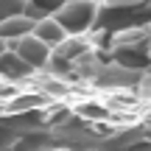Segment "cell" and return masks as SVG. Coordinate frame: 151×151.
<instances>
[{"instance_id": "3957f363", "label": "cell", "mask_w": 151, "mask_h": 151, "mask_svg": "<svg viewBox=\"0 0 151 151\" xmlns=\"http://www.w3.org/2000/svg\"><path fill=\"white\" fill-rule=\"evenodd\" d=\"M34 76H37V70H34L31 65H25V62H22L11 48L6 50L3 56H0V78H3L6 84L22 87V84H28Z\"/></svg>"}, {"instance_id": "5b68a950", "label": "cell", "mask_w": 151, "mask_h": 151, "mask_svg": "<svg viewBox=\"0 0 151 151\" xmlns=\"http://www.w3.org/2000/svg\"><path fill=\"white\" fill-rule=\"evenodd\" d=\"M34 37L42 39V42L53 50L67 39V31L56 22V17H42V20H37V25H34Z\"/></svg>"}, {"instance_id": "277c9868", "label": "cell", "mask_w": 151, "mask_h": 151, "mask_svg": "<svg viewBox=\"0 0 151 151\" xmlns=\"http://www.w3.org/2000/svg\"><path fill=\"white\" fill-rule=\"evenodd\" d=\"M34 25H37V20L28 14H17V17H9V20L0 22V39H3L6 45H14L17 39L28 37V34H34Z\"/></svg>"}, {"instance_id": "7a4b0ae2", "label": "cell", "mask_w": 151, "mask_h": 151, "mask_svg": "<svg viewBox=\"0 0 151 151\" xmlns=\"http://www.w3.org/2000/svg\"><path fill=\"white\" fill-rule=\"evenodd\" d=\"M9 48L14 50V53L25 62V65H31L34 70H45V67H48V62H50V56H53V50H50L42 39H37L34 34H28V37L17 39V42L9 45Z\"/></svg>"}, {"instance_id": "6da1fadb", "label": "cell", "mask_w": 151, "mask_h": 151, "mask_svg": "<svg viewBox=\"0 0 151 151\" xmlns=\"http://www.w3.org/2000/svg\"><path fill=\"white\" fill-rule=\"evenodd\" d=\"M53 17L67 31V37H87L101 17V3L98 0H65V6Z\"/></svg>"}, {"instance_id": "8992f818", "label": "cell", "mask_w": 151, "mask_h": 151, "mask_svg": "<svg viewBox=\"0 0 151 151\" xmlns=\"http://www.w3.org/2000/svg\"><path fill=\"white\" fill-rule=\"evenodd\" d=\"M62 6H65V0H28L25 14L34 20H42V17H53Z\"/></svg>"}, {"instance_id": "ba28073f", "label": "cell", "mask_w": 151, "mask_h": 151, "mask_svg": "<svg viewBox=\"0 0 151 151\" xmlns=\"http://www.w3.org/2000/svg\"><path fill=\"white\" fill-rule=\"evenodd\" d=\"M6 50H9V45H6V42H3V39H0V56H3V53H6Z\"/></svg>"}, {"instance_id": "52a82bcc", "label": "cell", "mask_w": 151, "mask_h": 151, "mask_svg": "<svg viewBox=\"0 0 151 151\" xmlns=\"http://www.w3.org/2000/svg\"><path fill=\"white\" fill-rule=\"evenodd\" d=\"M25 6H28V0H0V22L9 20V17L25 14Z\"/></svg>"}]
</instances>
